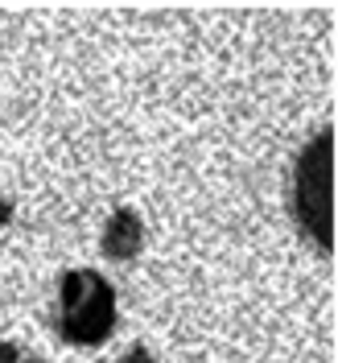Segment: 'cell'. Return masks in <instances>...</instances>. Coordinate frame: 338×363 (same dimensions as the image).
Here are the masks:
<instances>
[{"instance_id":"obj_5","label":"cell","mask_w":338,"mask_h":363,"mask_svg":"<svg viewBox=\"0 0 338 363\" xmlns=\"http://www.w3.org/2000/svg\"><path fill=\"white\" fill-rule=\"evenodd\" d=\"M124 363H153V359H149V355H145V351L136 347V351H133V355H128V359H124Z\"/></svg>"},{"instance_id":"obj_3","label":"cell","mask_w":338,"mask_h":363,"mask_svg":"<svg viewBox=\"0 0 338 363\" xmlns=\"http://www.w3.org/2000/svg\"><path fill=\"white\" fill-rule=\"evenodd\" d=\"M136 244H140V223H136L133 211H116L112 227L103 235V252L108 256H133Z\"/></svg>"},{"instance_id":"obj_4","label":"cell","mask_w":338,"mask_h":363,"mask_svg":"<svg viewBox=\"0 0 338 363\" xmlns=\"http://www.w3.org/2000/svg\"><path fill=\"white\" fill-rule=\"evenodd\" d=\"M0 363H38V359H33V355L25 359V355H21V347H17V342H0Z\"/></svg>"},{"instance_id":"obj_1","label":"cell","mask_w":338,"mask_h":363,"mask_svg":"<svg viewBox=\"0 0 338 363\" xmlns=\"http://www.w3.org/2000/svg\"><path fill=\"white\" fill-rule=\"evenodd\" d=\"M334 128L317 133L301 157L293 182V211L301 231L317 244V252H334Z\"/></svg>"},{"instance_id":"obj_2","label":"cell","mask_w":338,"mask_h":363,"mask_svg":"<svg viewBox=\"0 0 338 363\" xmlns=\"http://www.w3.org/2000/svg\"><path fill=\"white\" fill-rule=\"evenodd\" d=\"M116 330V294L95 269H74L58 285V335L95 347Z\"/></svg>"}]
</instances>
